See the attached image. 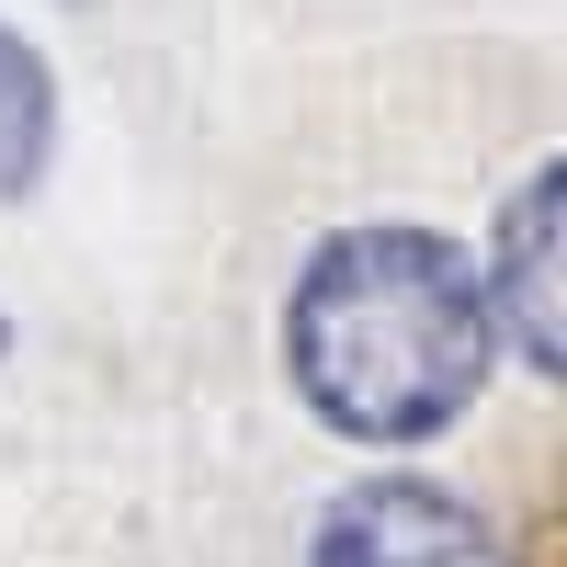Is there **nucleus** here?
<instances>
[{"instance_id": "obj_2", "label": "nucleus", "mask_w": 567, "mask_h": 567, "mask_svg": "<svg viewBox=\"0 0 567 567\" xmlns=\"http://www.w3.org/2000/svg\"><path fill=\"white\" fill-rule=\"evenodd\" d=\"M307 567H511V556H499V534L454 488H432V477H363V488L329 499Z\"/></svg>"}, {"instance_id": "obj_1", "label": "nucleus", "mask_w": 567, "mask_h": 567, "mask_svg": "<svg viewBox=\"0 0 567 567\" xmlns=\"http://www.w3.org/2000/svg\"><path fill=\"white\" fill-rule=\"evenodd\" d=\"M296 386L352 443H432L488 374V284L432 227H352L284 307Z\"/></svg>"}, {"instance_id": "obj_4", "label": "nucleus", "mask_w": 567, "mask_h": 567, "mask_svg": "<svg viewBox=\"0 0 567 567\" xmlns=\"http://www.w3.org/2000/svg\"><path fill=\"white\" fill-rule=\"evenodd\" d=\"M45 159V69L23 34H0V194H23Z\"/></svg>"}, {"instance_id": "obj_5", "label": "nucleus", "mask_w": 567, "mask_h": 567, "mask_svg": "<svg viewBox=\"0 0 567 567\" xmlns=\"http://www.w3.org/2000/svg\"><path fill=\"white\" fill-rule=\"evenodd\" d=\"M0 341H12V329H0Z\"/></svg>"}, {"instance_id": "obj_3", "label": "nucleus", "mask_w": 567, "mask_h": 567, "mask_svg": "<svg viewBox=\"0 0 567 567\" xmlns=\"http://www.w3.org/2000/svg\"><path fill=\"white\" fill-rule=\"evenodd\" d=\"M556 216H567L556 171H534V194L511 205V227H499V318L523 329V352L545 374H556Z\"/></svg>"}]
</instances>
